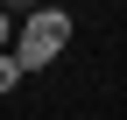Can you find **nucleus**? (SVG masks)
Returning a JSON list of instances; mask_svg holds the SVG:
<instances>
[{"mask_svg": "<svg viewBox=\"0 0 127 120\" xmlns=\"http://www.w3.org/2000/svg\"><path fill=\"white\" fill-rule=\"evenodd\" d=\"M14 28H21V21H14V14H7V7H0V57H7V50H14Z\"/></svg>", "mask_w": 127, "mask_h": 120, "instance_id": "obj_3", "label": "nucleus"}, {"mask_svg": "<svg viewBox=\"0 0 127 120\" xmlns=\"http://www.w3.org/2000/svg\"><path fill=\"white\" fill-rule=\"evenodd\" d=\"M21 78H28V71H21V57L7 50V57H0V99H7V92H14V85H21Z\"/></svg>", "mask_w": 127, "mask_h": 120, "instance_id": "obj_2", "label": "nucleus"}, {"mask_svg": "<svg viewBox=\"0 0 127 120\" xmlns=\"http://www.w3.org/2000/svg\"><path fill=\"white\" fill-rule=\"evenodd\" d=\"M64 50H71V14H64V7H35V14H21V28H14V57H21V71L57 64Z\"/></svg>", "mask_w": 127, "mask_h": 120, "instance_id": "obj_1", "label": "nucleus"}]
</instances>
